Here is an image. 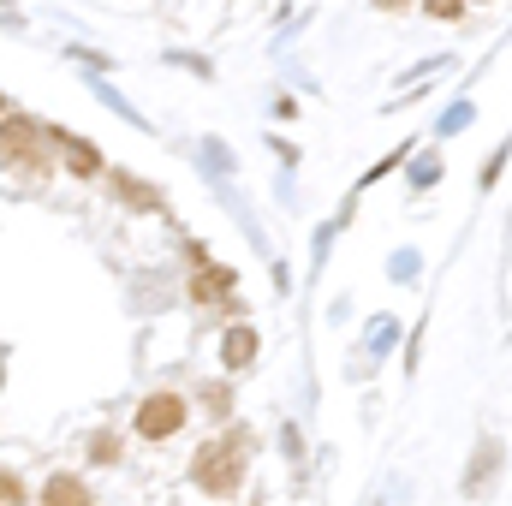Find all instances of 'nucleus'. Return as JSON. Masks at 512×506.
<instances>
[{
  "label": "nucleus",
  "instance_id": "1",
  "mask_svg": "<svg viewBox=\"0 0 512 506\" xmlns=\"http://www.w3.org/2000/svg\"><path fill=\"white\" fill-rule=\"evenodd\" d=\"M245 477V447L239 441H209L197 459H191V483L209 489V495H233Z\"/></svg>",
  "mask_w": 512,
  "mask_h": 506
},
{
  "label": "nucleus",
  "instance_id": "2",
  "mask_svg": "<svg viewBox=\"0 0 512 506\" xmlns=\"http://www.w3.org/2000/svg\"><path fill=\"white\" fill-rule=\"evenodd\" d=\"M185 429V399L179 393H149L143 405H137V435L143 441H167V435H179Z\"/></svg>",
  "mask_w": 512,
  "mask_h": 506
},
{
  "label": "nucleus",
  "instance_id": "3",
  "mask_svg": "<svg viewBox=\"0 0 512 506\" xmlns=\"http://www.w3.org/2000/svg\"><path fill=\"white\" fill-rule=\"evenodd\" d=\"M0 161L36 167V126H30V120H6V126H0Z\"/></svg>",
  "mask_w": 512,
  "mask_h": 506
},
{
  "label": "nucleus",
  "instance_id": "4",
  "mask_svg": "<svg viewBox=\"0 0 512 506\" xmlns=\"http://www.w3.org/2000/svg\"><path fill=\"white\" fill-rule=\"evenodd\" d=\"M256 358V328H227V340H221V364L227 370H245Z\"/></svg>",
  "mask_w": 512,
  "mask_h": 506
},
{
  "label": "nucleus",
  "instance_id": "5",
  "mask_svg": "<svg viewBox=\"0 0 512 506\" xmlns=\"http://www.w3.org/2000/svg\"><path fill=\"white\" fill-rule=\"evenodd\" d=\"M42 506H90V489H84L78 477H48V489H42Z\"/></svg>",
  "mask_w": 512,
  "mask_h": 506
},
{
  "label": "nucleus",
  "instance_id": "6",
  "mask_svg": "<svg viewBox=\"0 0 512 506\" xmlns=\"http://www.w3.org/2000/svg\"><path fill=\"white\" fill-rule=\"evenodd\" d=\"M233 292V268H197V280H191V298H227Z\"/></svg>",
  "mask_w": 512,
  "mask_h": 506
},
{
  "label": "nucleus",
  "instance_id": "7",
  "mask_svg": "<svg viewBox=\"0 0 512 506\" xmlns=\"http://www.w3.org/2000/svg\"><path fill=\"white\" fill-rule=\"evenodd\" d=\"M54 143H66V161H72V173H84V179H90V173L102 167V155H96V149H90L84 137H66V131H60Z\"/></svg>",
  "mask_w": 512,
  "mask_h": 506
},
{
  "label": "nucleus",
  "instance_id": "8",
  "mask_svg": "<svg viewBox=\"0 0 512 506\" xmlns=\"http://www.w3.org/2000/svg\"><path fill=\"white\" fill-rule=\"evenodd\" d=\"M114 185H120V197H126L131 209H161V197H149V185H137V179H126V173H120Z\"/></svg>",
  "mask_w": 512,
  "mask_h": 506
},
{
  "label": "nucleus",
  "instance_id": "9",
  "mask_svg": "<svg viewBox=\"0 0 512 506\" xmlns=\"http://www.w3.org/2000/svg\"><path fill=\"white\" fill-rule=\"evenodd\" d=\"M429 6V18H459L465 12V0H423Z\"/></svg>",
  "mask_w": 512,
  "mask_h": 506
},
{
  "label": "nucleus",
  "instance_id": "10",
  "mask_svg": "<svg viewBox=\"0 0 512 506\" xmlns=\"http://www.w3.org/2000/svg\"><path fill=\"white\" fill-rule=\"evenodd\" d=\"M24 501V489H18V477H6V471H0V506H18Z\"/></svg>",
  "mask_w": 512,
  "mask_h": 506
},
{
  "label": "nucleus",
  "instance_id": "11",
  "mask_svg": "<svg viewBox=\"0 0 512 506\" xmlns=\"http://www.w3.org/2000/svg\"><path fill=\"white\" fill-rule=\"evenodd\" d=\"M376 6H387V12H399V6H411V0H376Z\"/></svg>",
  "mask_w": 512,
  "mask_h": 506
}]
</instances>
